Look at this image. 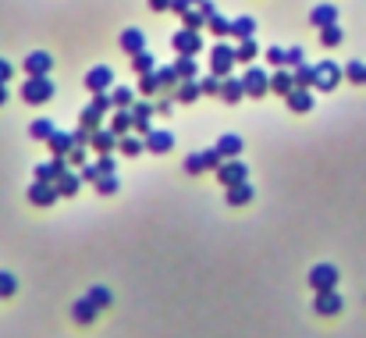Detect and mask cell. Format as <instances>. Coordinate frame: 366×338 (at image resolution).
I'll return each instance as SVG.
<instances>
[{
    "mask_svg": "<svg viewBox=\"0 0 366 338\" xmlns=\"http://www.w3.org/2000/svg\"><path fill=\"white\" fill-rule=\"evenodd\" d=\"M267 65H274V68H288V50H281V47H267Z\"/></svg>",
    "mask_w": 366,
    "mask_h": 338,
    "instance_id": "bcb514c9",
    "label": "cell"
},
{
    "mask_svg": "<svg viewBox=\"0 0 366 338\" xmlns=\"http://www.w3.org/2000/svg\"><path fill=\"white\" fill-rule=\"evenodd\" d=\"M242 97H245V86H242V79H235V75H228L224 82H221V100L224 104H242Z\"/></svg>",
    "mask_w": 366,
    "mask_h": 338,
    "instance_id": "ac0fdd59",
    "label": "cell"
},
{
    "mask_svg": "<svg viewBox=\"0 0 366 338\" xmlns=\"http://www.w3.org/2000/svg\"><path fill=\"white\" fill-rule=\"evenodd\" d=\"M171 50H174V54H189V58H196V54L203 50V36H199V29H178V33L171 36Z\"/></svg>",
    "mask_w": 366,
    "mask_h": 338,
    "instance_id": "277c9868",
    "label": "cell"
},
{
    "mask_svg": "<svg viewBox=\"0 0 366 338\" xmlns=\"http://www.w3.org/2000/svg\"><path fill=\"white\" fill-rule=\"evenodd\" d=\"M174 72H178V79L185 82V79H196V75H199V65H196V58H189V54H178V61H174Z\"/></svg>",
    "mask_w": 366,
    "mask_h": 338,
    "instance_id": "f1b7e54d",
    "label": "cell"
},
{
    "mask_svg": "<svg viewBox=\"0 0 366 338\" xmlns=\"http://www.w3.org/2000/svg\"><path fill=\"white\" fill-rule=\"evenodd\" d=\"M72 317H75V324H93L100 317V306L89 295H82L79 302H72Z\"/></svg>",
    "mask_w": 366,
    "mask_h": 338,
    "instance_id": "2e32d148",
    "label": "cell"
},
{
    "mask_svg": "<svg viewBox=\"0 0 366 338\" xmlns=\"http://www.w3.org/2000/svg\"><path fill=\"white\" fill-rule=\"evenodd\" d=\"M8 104V82H0V107Z\"/></svg>",
    "mask_w": 366,
    "mask_h": 338,
    "instance_id": "94428289",
    "label": "cell"
},
{
    "mask_svg": "<svg viewBox=\"0 0 366 338\" xmlns=\"http://www.w3.org/2000/svg\"><path fill=\"white\" fill-rule=\"evenodd\" d=\"M242 86H245V97L263 100V93H270V75H267L263 68L249 65V68H245V75H242Z\"/></svg>",
    "mask_w": 366,
    "mask_h": 338,
    "instance_id": "3957f363",
    "label": "cell"
},
{
    "mask_svg": "<svg viewBox=\"0 0 366 338\" xmlns=\"http://www.w3.org/2000/svg\"><path fill=\"white\" fill-rule=\"evenodd\" d=\"M118 150H121L125 157H139V153L146 150V139H143V136H132V132H128V136H121Z\"/></svg>",
    "mask_w": 366,
    "mask_h": 338,
    "instance_id": "1f68e13d",
    "label": "cell"
},
{
    "mask_svg": "<svg viewBox=\"0 0 366 338\" xmlns=\"http://www.w3.org/2000/svg\"><path fill=\"white\" fill-rule=\"evenodd\" d=\"M118 189H121V178H118V175H104V178L96 182V192H100V196H114Z\"/></svg>",
    "mask_w": 366,
    "mask_h": 338,
    "instance_id": "f6af8a7d",
    "label": "cell"
},
{
    "mask_svg": "<svg viewBox=\"0 0 366 338\" xmlns=\"http://www.w3.org/2000/svg\"><path fill=\"white\" fill-rule=\"evenodd\" d=\"M203 164H206V171H217V168L224 164V153H221L217 146H206V150H203Z\"/></svg>",
    "mask_w": 366,
    "mask_h": 338,
    "instance_id": "7dc6e473",
    "label": "cell"
},
{
    "mask_svg": "<svg viewBox=\"0 0 366 338\" xmlns=\"http://www.w3.org/2000/svg\"><path fill=\"white\" fill-rule=\"evenodd\" d=\"M299 65H306V50L295 43V47H288V68H299Z\"/></svg>",
    "mask_w": 366,
    "mask_h": 338,
    "instance_id": "681fc988",
    "label": "cell"
},
{
    "mask_svg": "<svg viewBox=\"0 0 366 338\" xmlns=\"http://www.w3.org/2000/svg\"><path fill=\"white\" fill-rule=\"evenodd\" d=\"M174 100V97H171ZM171 100H157V114H171Z\"/></svg>",
    "mask_w": 366,
    "mask_h": 338,
    "instance_id": "91938a15",
    "label": "cell"
},
{
    "mask_svg": "<svg viewBox=\"0 0 366 338\" xmlns=\"http://www.w3.org/2000/svg\"><path fill=\"white\" fill-rule=\"evenodd\" d=\"M100 118H104V111H100L96 104H89V107H82V114H79V125H86L89 132H96V125H100Z\"/></svg>",
    "mask_w": 366,
    "mask_h": 338,
    "instance_id": "8d00e7d4",
    "label": "cell"
},
{
    "mask_svg": "<svg viewBox=\"0 0 366 338\" xmlns=\"http://www.w3.org/2000/svg\"><path fill=\"white\" fill-rule=\"evenodd\" d=\"M206 22H210V18H206L199 8H196V11L189 8V11L182 15V26H185V29H206Z\"/></svg>",
    "mask_w": 366,
    "mask_h": 338,
    "instance_id": "ab89813d",
    "label": "cell"
},
{
    "mask_svg": "<svg viewBox=\"0 0 366 338\" xmlns=\"http://www.w3.org/2000/svg\"><path fill=\"white\" fill-rule=\"evenodd\" d=\"M171 146H174V132H167V129H153V132L146 136V150L157 153V157L171 153Z\"/></svg>",
    "mask_w": 366,
    "mask_h": 338,
    "instance_id": "7c38bea8",
    "label": "cell"
},
{
    "mask_svg": "<svg viewBox=\"0 0 366 338\" xmlns=\"http://www.w3.org/2000/svg\"><path fill=\"white\" fill-rule=\"evenodd\" d=\"M256 54H260L256 40H242V43L235 47V58H238V65H253V61H256Z\"/></svg>",
    "mask_w": 366,
    "mask_h": 338,
    "instance_id": "d6a6232c",
    "label": "cell"
},
{
    "mask_svg": "<svg viewBox=\"0 0 366 338\" xmlns=\"http://www.w3.org/2000/svg\"><path fill=\"white\" fill-rule=\"evenodd\" d=\"M18 292V278L11 271H0V299H11Z\"/></svg>",
    "mask_w": 366,
    "mask_h": 338,
    "instance_id": "f35d334b",
    "label": "cell"
},
{
    "mask_svg": "<svg viewBox=\"0 0 366 338\" xmlns=\"http://www.w3.org/2000/svg\"><path fill=\"white\" fill-rule=\"evenodd\" d=\"M111 100H114V107H128V111L135 107V93L125 89V86H121V89H111Z\"/></svg>",
    "mask_w": 366,
    "mask_h": 338,
    "instance_id": "ee69618b",
    "label": "cell"
},
{
    "mask_svg": "<svg viewBox=\"0 0 366 338\" xmlns=\"http://www.w3.org/2000/svg\"><path fill=\"white\" fill-rule=\"evenodd\" d=\"M86 295H89V299H93V302H96L100 310H107V306L114 302V295H111V288H104V285H93V288H89Z\"/></svg>",
    "mask_w": 366,
    "mask_h": 338,
    "instance_id": "7bdbcfd3",
    "label": "cell"
},
{
    "mask_svg": "<svg viewBox=\"0 0 366 338\" xmlns=\"http://www.w3.org/2000/svg\"><path fill=\"white\" fill-rule=\"evenodd\" d=\"M68 164H75V168H86V146H72V153H68Z\"/></svg>",
    "mask_w": 366,
    "mask_h": 338,
    "instance_id": "f5cc1de1",
    "label": "cell"
},
{
    "mask_svg": "<svg viewBox=\"0 0 366 338\" xmlns=\"http://www.w3.org/2000/svg\"><path fill=\"white\" fill-rule=\"evenodd\" d=\"M72 136H75V146H93V132H89L86 125H79Z\"/></svg>",
    "mask_w": 366,
    "mask_h": 338,
    "instance_id": "f907efd6",
    "label": "cell"
},
{
    "mask_svg": "<svg viewBox=\"0 0 366 338\" xmlns=\"http://www.w3.org/2000/svg\"><path fill=\"white\" fill-rule=\"evenodd\" d=\"M253 196H256V189H253L249 182L228 189V203H231V207H245V203H253Z\"/></svg>",
    "mask_w": 366,
    "mask_h": 338,
    "instance_id": "484cf974",
    "label": "cell"
},
{
    "mask_svg": "<svg viewBox=\"0 0 366 338\" xmlns=\"http://www.w3.org/2000/svg\"><path fill=\"white\" fill-rule=\"evenodd\" d=\"M79 175H82V182H93V185H96V182H100V178H104V171H100V168H96V164H86V168H82V171H79Z\"/></svg>",
    "mask_w": 366,
    "mask_h": 338,
    "instance_id": "816d5d0a",
    "label": "cell"
},
{
    "mask_svg": "<svg viewBox=\"0 0 366 338\" xmlns=\"http://www.w3.org/2000/svg\"><path fill=\"white\" fill-rule=\"evenodd\" d=\"M192 4H199V0H192Z\"/></svg>",
    "mask_w": 366,
    "mask_h": 338,
    "instance_id": "6125c7cd",
    "label": "cell"
},
{
    "mask_svg": "<svg viewBox=\"0 0 366 338\" xmlns=\"http://www.w3.org/2000/svg\"><path fill=\"white\" fill-rule=\"evenodd\" d=\"M292 89H295V75H292V72H284V68H277V72L270 75V93L288 97Z\"/></svg>",
    "mask_w": 366,
    "mask_h": 338,
    "instance_id": "603a6c76",
    "label": "cell"
},
{
    "mask_svg": "<svg viewBox=\"0 0 366 338\" xmlns=\"http://www.w3.org/2000/svg\"><path fill=\"white\" fill-rule=\"evenodd\" d=\"M235 65H238V58H235V47H228V43H217V47L210 50V72H214V75L228 79V75L235 72Z\"/></svg>",
    "mask_w": 366,
    "mask_h": 338,
    "instance_id": "7a4b0ae2",
    "label": "cell"
},
{
    "mask_svg": "<svg viewBox=\"0 0 366 338\" xmlns=\"http://www.w3.org/2000/svg\"><path fill=\"white\" fill-rule=\"evenodd\" d=\"M189 8H192V0H174V4H171V11H174V15H185Z\"/></svg>",
    "mask_w": 366,
    "mask_h": 338,
    "instance_id": "680465c9",
    "label": "cell"
},
{
    "mask_svg": "<svg viewBox=\"0 0 366 338\" xmlns=\"http://www.w3.org/2000/svg\"><path fill=\"white\" fill-rule=\"evenodd\" d=\"M174 0H150V11H171Z\"/></svg>",
    "mask_w": 366,
    "mask_h": 338,
    "instance_id": "6f0895ef",
    "label": "cell"
},
{
    "mask_svg": "<svg viewBox=\"0 0 366 338\" xmlns=\"http://www.w3.org/2000/svg\"><path fill=\"white\" fill-rule=\"evenodd\" d=\"M132 129H135V118H132V111H128V107H114L111 132H114V136H128Z\"/></svg>",
    "mask_w": 366,
    "mask_h": 338,
    "instance_id": "44dd1931",
    "label": "cell"
},
{
    "mask_svg": "<svg viewBox=\"0 0 366 338\" xmlns=\"http://www.w3.org/2000/svg\"><path fill=\"white\" fill-rule=\"evenodd\" d=\"M309 288H313V292H331V288H338V267H334V263H316V267L309 271Z\"/></svg>",
    "mask_w": 366,
    "mask_h": 338,
    "instance_id": "52a82bcc",
    "label": "cell"
},
{
    "mask_svg": "<svg viewBox=\"0 0 366 338\" xmlns=\"http://www.w3.org/2000/svg\"><path fill=\"white\" fill-rule=\"evenodd\" d=\"M118 143H121V136H114L111 129H96V132H93V150H96V153H114Z\"/></svg>",
    "mask_w": 366,
    "mask_h": 338,
    "instance_id": "7402d4cb",
    "label": "cell"
},
{
    "mask_svg": "<svg viewBox=\"0 0 366 338\" xmlns=\"http://www.w3.org/2000/svg\"><path fill=\"white\" fill-rule=\"evenodd\" d=\"M68 168H72L68 157H54V160H47V164H36V182H57Z\"/></svg>",
    "mask_w": 366,
    "mask_h": 338,
    "instance_id": "4fadbf2b",
    "label": "cell"
},
{
    "mask_svg": "<svg viewBox=\"0 0 366 338\" xmlns=\"http://www.w3.org/2000/svg\"><path fill=\"white\" fill-rule=\"evenodd\" d=\"M253 33H256V18H249V15H238V18H231V36L242 43V40H253Z\"/></svg>",
    "mask_w": 366,
    "mask_h": 338,
    "instance_id": "d4e9b609",
    "label": "cell"
},
{
    "mask_svg": "<svg viewBox=\"0 0 366 338\" xmlns=\"http://www.w3.org/2000/svg\"><path fill=\"white\" fill-rule=\"evenodd\" d=\"M47 146H50L54 157H68L72 146H75V136H72V132H54V136L47 139Z\"/></svg>",
    "mask_w": 366,
    "mask_h": 338,
    "instance_id": "cb8c5ba5",
    "label": "cell"
},
{
    "mask_svg": "<svg viewBox=\"0 0 366 338\" xmlns=\"http://www.w3.org/2000/svg\"><path fill=\"white\" fill-rule=\"evenodd\" d=\"M345 79L355 86H366V61H348L345 65Z\"/></svg>",
    "mask_w": 366,
    "mask_h": 338,
    "instance_id": "74e56055",
    "label": "cell"
},
{
    "mask_svg": "<svg viewBox=\"0 0 366 338\" xmlns=\"http://www.w3.org/2000/svg\"><path fill=\"white\" fill-rule=\"evenodd\" d=\"M11 75H15V68H11L4 58H0V82H11Z\"/></svg>",
    "mask_w": 366,
    "mask_h": 338,
    "instance_id": "11a10c76",
    "label": "cell"
},
{
    "mask_svg": "<svg viewBox=\"0 0 366 338\" xmlns=\"http://www.w3.org/2000/svg\"><path fill=\"white\" fill-rule=\"evenodd\" d=\"M178 104H196L199 97H203V89H199V79H185V82H178V89L171 93Z\"/></svg>",
    "mask_w": 366,
    "mask_h": 338,
    "instance_id": "ffe728a7",
    "label": "cell"
},
{
    "mask_svg": "<svg viewBox=\"0 0 366 338\" xmlns=\"http://www.w3.org/2000/svg\"><path fill=\"white\" fill-rule=\"evenodd\" d=\"M54 185H57V192H61V196H75V192H79V185H82V175H75V171L68 168Z\"/></svg>",
    "mask_w": 366,
    "mask_h": 338,
    "instance_id": "83f0119b",
    "label": "cell"
},
{
    "mask_svg": "<svg viewBox=\"0 0 366 338\" xmlns=\"http://www.w3.org/2000/svg\"><path fill=\"white\" fill-rule=\"evenodd\" d=\"M185 175H206L203 153H189V157H185Z\"/></svg>",
    "mask_w": 366,
    "mask_h": 338,
    "instance_id": "c3c4849f",
    "label": "cell"
},
{
    "mask_svg": "<svg viewBox=\"0 0 366 338\" xmlns=\"http://www.w3.org/2000/svg\"><path fill=\"white\" fill-rule=\"evenodd\" d=\"M309 26H313V29L338 26V8H334V4H316V8L309 11Z\"/></svg>",
    "mask_w": 366,
    "mask_h": 338,
    "instance_id": "5bb4252c",
    "label": "cell"
},
{
    "mask_svg": "<svg viewBox=\"0 0 366 338\" xmlns=\"http://www.w3.org/2000/svg\"><path fill=\"white\" fill-rule=\"evenodd\" d=\"M245 175H249V168H245L238 157H228V160L217 168V182H221L224 189H231V185H242V182H245Z\"/></svg>",
    "mask_w": 366,
    "mask_h": 338,
    "instance_id": "8992f818",
    "label": "cell"
},
{
    "mask_svg": "<svg viewBox=\"0 0 366 338\" xmlns=\"http://www.w3.org/2000/svg\"><path fill=\"white\" fill-rule=\"evenodd\" d=\"M153 114H157V104H150V100H135V107H132V118H135V132L146 139L150 132H153Z\"/></svg>",
    "mask_w": 366,
    "mask_h": 338,
    "instance_id": "8fae6325",
    "label": "cell"
},
{
    "mask_svg": "<svg viewBox=\"0 0 366 338\" xmlns=\"http://www.w3.org/2000/svg\"><path fill=\"white\" fill-rule=\"evenodd\" d=\"M341 79H345V68H341V65H334V61H320V65H316V86H313V89L331 93V89H338Z\"/></svg>",
    "mask_w": 366,
    "mask_h": 338,
    "instance_id": "5b68a950",
    "label": "cell"
},
{
    "mask_svg": "<svg viewBox=\"0 0 366 338\" xmlns=\"http://www.w3.org/2000/svg\"><path fill=\"white\" fill-rule=\"evenodd\" d=\"M199 11H203L206 18H214V15H217V4H214V0H199Z\"/></svg>",
    "mask_w": 366,
    "mask_h": 338,
    "instance_id": "9f6ffc18",
    "label": "cell"
},
{
    "mask_svg": "<svg viewBox=\"0 0 366 338\" xmlns=\"http://www.w3.org/2000/svg\"><path fill=\"white\" fill-rule=\"evenodd\" d=\"M50 97H54V82H50L47 75H29V82L22 86V100H26V104H33V107L47 104Z\"/></svg>",
    "mask_w": 366,
    "mask_h": 338,
    "instance_id": "6da1fadb",
    "label": "cell"
},
{
    "mask_svg": "<svg viewBox=\"0 0 366 338\" xmlns=\"http://www.w3.org/2000/svg\"><path fill=\"white\" fill-rule=\"evenodd\" d=\"M313 310H316L320 317H338V313L345 310V299L338 295V288H331V292H316Z\"/></svg>",
    "mask_w": 366,
    "mask_h": 338,
    "instance_id": "9c48e42d",
    "label": "cell"
},
{
    "mask_svg": "<svg viewBox=\"0 0 366 338\" xmlns=\"http://www.w3.org/2000/svg\"><path fill=\"white\" fill-rule=\"evenodd\" d=\"M206 33H214L217 40H224V36H231V22H228V18H221V15H214V18L206 22Z\"/></svg>",
    "mask_w": 366,
    "mask_h": 338,
    "instance_id": "60d3db41",
    "label": "cell"
},
{
    "mask_svg": "<svg viewBox=\"0 0 366 338\" xmlns=\"http://www.w3.org/2000/svg\"><path fill=\"white\" fill-rule=\"evenodd\" d=\"M132 68H135L139 75H153V72H157V65H153V54H150V50H139V54L132 58Z\"/></svg>",
    "mask_w": 366,
    "mask_h": 338,
    "instance_id": "e575fe53",
    "label": "cell"
},
{
    "mask_svg": "<svg viewBox=\"0 0 366 338\" xmlns=\"http://www.w3.org/2000/svg\"><path fill=\"white\" fill-rule=\"evenodd\" d=\"M221 82H224V79H221V75H214V72H210V75H203V79H199L203 97H221Z\"/></svg>",
    "mask_w": 366,
    "mask_h": 338,
    "instance_id": "b9f144b4",
    "label": "cell"
},
{
    "mask_svg": "<svg viewBox=\"0 0 366 338\" xmlns=\"http://www.w3.org/2000/svg\"><path fill=\"white\" fill-rule=\"evenodd\" d=\"M86 89L89 93H111L114 89V72L107 65H96L89 75H86Z\"/></svg>",
    "mask_w": 366,
    "mask_h": 338,
    "instance_id": "30bf717a",
    "label": "cell"
},
{
    "mask_svg": "<svg viewBox=\"0 0 366 338\" xmlns=\"http://www.w3.org/2000/svg\"><path fill=\"white\" fill-rule=\"evenodd\" d=\"M50 68H54V61H50L47 50H33V54L26 58V72H29V75H47Z\"/></svg>",
    "mask_w": 366,
    "mask_h": 338,
    "instance_id": "d6986e66",
    "label": "cell"
},
{
    "mask_svg": "<svg viewBox=\"0 0 366 338\" xmlns=\"http://www.w3.org/2000/svg\"><path fill=\"white\" fill-rule=\"evenodd\" d=\"M57 200H61V192H57L54 182H33L29 185V203L33 207H54Z\"/></svg>",
    "mask_w": 366,
    "mask_h": 338,
    "instance_id": "ba28073f",
    "label": "cell"
},
{
    "mask_svg": "<svg viewBox=\"0 0 366 338\" xmlns=\"http://www.w3.org/2000/svg\"><path fill=\"white\" fill-rule=\"evenodd\" d=\"M54 132H57V129H54V121H50V118H36V121L29 125V136H33L36 143H47Z\"/></svg>",
    "mask_w": 366,
    "mask_h": 338,
    "instance_id": "4dcf8cb0",
    "label": "cell"
},
{
    "mask_svg": "<svg viewBox=\"0 0 366 338\" xmlns=\"http://www.w3.org/2000/svg\"><path fill=\"white\" fill-rule=\"evenodd\" d=\"M118 43H121V50H125V54H132V58H135L139 50H146V33H143V29H125V33L118 36Z\"/></svg>",
    "mask_w": 366,
    "mask_h": 338,
    "instance_id": "e0dca14e",
    "label": "cell"
},
{
    "mask_svg": "<svg viewBox=\"0 0 366 338\" xmlns=\"http://www.w3.org/2000/svg\"><path fill=\"white\" fill-rule=\"evenodd\" d=\"M284 104H288V111H292V114H309V111H313V93L295 86V89L284 97Z\"/></svg>",
    "mask_w": 366,
    "mask_h": 338,
    "instance_id": "9a60e30c",
    "label": "cell"
},
{
    "mask_svg": "<svg viewBox=\"0 0 366 338\" xmlns=\"http://www.w3.org/2000/svg\"><path fill=\"white\" fill-rule=\"evenodd\" d=\"M292 75H295V86H299V89H313V86H316V65H299Z\"/></svg>",
    "mask_w": 366,
    "mask_h": 338,
    "instance_id": "f546056e",
    "label": "cell"
},
{
    "mask_svg": "<svg viewBox=\"0 0 366 338\" xmlns=\"http://www.w3.org/2000/svg\"><path fill=\"white\" fill-rule=\"evenodd\" d=\"M96 168H100L104 175H114V171H118V164H114V157H111V153H100V160H96Z\"/></svg>",
    "mask_w": 366,
    "mask_h": 338,
    "instance_id": "db71d44e",
    "label": "cell"
},
{
    "mask_svg": "<svg viewBox=\"0 0 366 338\" xmlns=\"http://www.w3.org/2000/svg\"><path fill=\"white\" fill-rule=\"evenodd\" d=\"M160 89H164V86H160L157 72H153V75H139V97H146V100H150V97H157Z\"/></svg>",
    "mask_w": 366,
    "mask_h": 338,
    "instance_id": "d590c367",
    "label": "cell"
},
{
    "mask_svg": "<svg viewBox=\"0 0 366 338\" xmlns=\"http://www.w3.org/2000/svg\"><path fill=\"white\" fill-rule=\"evenodd\" d=\"M242 146H245V143H242V136H235V132H228V136H221V139H217V150L224 153V160H228V157H238V153H242Z\"/></svg>",
    "mask_w": 366,
    "mask_h": 338,
    "instance_id": "4316f807",
    "label": "cell"
},
{
    "mask_svg": "<svg viewBox=\"0 0 366 338\" xmlns=\"http://www.w3.org/2000/svg\"><path fill=\"white\" fill-rule=\"evenodd\" d=\"M316 36H320V43H323L327 50H334V47H338V43L345 40V33H341V26H327V29H320Z\"/></svg>",
    "mask_w": 366,
    "mask_h": 338,
    "instance_id": "836d02e7",
    "label": "cell"
}]
</instances>
